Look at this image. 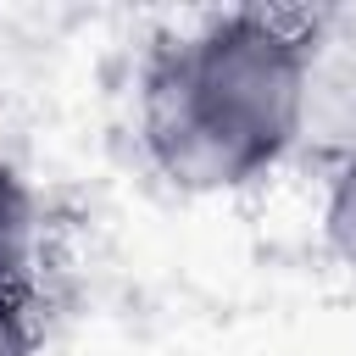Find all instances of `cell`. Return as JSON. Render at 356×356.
I'll return each instance as SVG.
<instances>
[{"mask_svg": "<svg viewBox=\"0 0 356 356\" xmlns=\"http://www.w3.org/2000/svg\"><path fill=\"white\" fill-rule=\"evenodd\" d=\"M317 234H323V250L328 261L356 278V161L323 172V206H317Z\"/></svg>", "mask_w": 356, "mask_h": 356, "instance_id": "277c9868", "label": "cell"}, {"mask_svg": "<svg viewBox=\"0 0 356 356\" xmlns=\"http://www.w3.org/2000/svg\"><path fill=\"white\" fill-rule=\"evenodd\" d=\"M317 44V17L267 6L206 11L161 33L134 95L145 161L184 195H234L295 161Z\"/></svg>", "mask_w": 356, "mask_h": 356, "instance_id": "6da1fadb", "label": "cell"}, {"mask_svg": "<svg viewBox=\"0 0 356 356\" xmlns=\"http://www.w3.org/2000/svg\"><path fill=\"white\" fill-rule=\"evenodd\" d=\"M39 245H44L39 189H33V184H28V172L0 150V278L33 284Z\"/></svg>", "mask_w": 356, "mask_h": 356, "instance_id": "3957f363", "label": "cell"}, {"mask_svg": "<svg viewBox=\"0 0 356 356\" xmlns=\"http://www.w3.org/2000/svg\"><path fill=\"white\" fill-rule=\"evenodd\" d=\"M39 317H33V284L0 278V356H33Z\"/></svg>", "mask_w": 356, "mask_h": 356, "instance_id": "5b68a950", "label": "cell"}, {"mask_svg": "<svg viewBox=\"0 0 356 356\" xmlns=\"http://www.w3.org/2000/svg\"><path fill=\"white\" fill-rule=\"evenodd\" d=\"M295 156L317 161L323 172L356 161V44H339L323 33L306 78V100H300Z\"/></svg>", "mask_w": 356, "mask_h": 356, "instance_id": "7a4b0ae2", "label": "cell"}]
</instances>
